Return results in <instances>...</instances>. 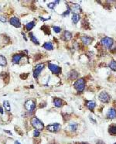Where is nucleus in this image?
Masks as SVG:
<instances>
[{"label": "nucleus", "mask_w": 116, "mask_h": 144, "mask_svg": "<svg viewBox=\"0 0 116 144\" xmlns=\"http://www.w3.org/2000/svg\"><path fill=\"white\" fill-rule=\"evenodd\" d=\"M31 125L34 127L36 130H43V124L39 118H37L36 117L32 118L31 119Z\"/></svg>", "instance_id": "obj_1"}, {"label": "nucleus", "mask_w": 116, "mask_h": 144, "mask_svg": "<svg viewBox=\"0 0 116 144\" xmlns=\"http://www.w3.org/2000/svg\"><path fill=\"white\" fill-rule=\"evenodd\" d=\"M74 88H76V90L78 92H82L84 90V88H85V81L84 79L83 78H80L77 80V81L74 83Z\"/></svg>", "instance_id": "obj_2"}, {"label": "nucleus", "mask_w": 116, "mask_h": 144, "mask_svg": "<svg viewBox=\"0 0 116 144\" xmlns=\"http://www.w3.org/2000/svg\"><path fill=\"white\" fill-rule=\"evenodd\" d=\"M101 43L104 45L108 49H110L111 46L113 45V40L110 37H104L101 39Z\"/></svg>", "instance_id": "obj_3"}, {"label": "nucleus", "mask_w": 116, "mask_h": 144, "mask_svg": "<svg viewBox=\"0 0 116 144\" xmlns=\"http://www.w3.org/2000/svg\"><path fill=\"white\" fill-rule=\"evenodd\" d=\"M36 104L33 100H28L25 103V108H26L28 112H33L35 109Z\"/></svg>", "instance_id": "obj_4"}, {"label": "nucleus", "mask_w": 116, "mask_h": 144, "mask_svg": "<svg viewBox=\"0 0 116 144\" xmlns=\"http://www.w3.org/2000/svg\"><path fill=\"white\" fill-rule=\"evenodd\" d=\"M44 67V64L43 63H40V64H37L36 66V68L34 70V72H33V77L35 78H37L39 77L40 74L41 73V71H43Z\"/></svg>", "instance_id": "obj_5"}, {"label": "nucleus", "mask_w": 116, "mask_h": 144, "mask_svg": "<svg viewBox=\"0 0 116 144\" xmlns=\"http://www.w3.org/2000/svg\"><path fill=\"white\" fill-rule=\"evenodd\" d=\"M99 100H100L101 102H104V103L108 102L110 100V96L107 92L103 91L99 95Z\"/></svg>", "instance_id": "obj_6"}, {"label": "nucleus", "mask_w": 116, "mask_h": 144, "mask_svg": "<svg viewBox=\"0 0 116 144\" xmlns=\"http://www.w3.org/2000/svg\"><path fill=\"white\" fill-rule=\"evenodd\" d=\"M48 67H49V69L50 70L53 74H59L60 72H61V68H60V67H58L57 65L53 64V63H49Z\"/></svg>", "instance_id": "obj_7"}, {"label": "nucleus", "mask_w": 116, "mask_h": 144, "mask_svg": "<svg viewBox=\"0 0 116 144\" xmlns=\"http://www.w3.org/2000/svg\"><path fill=\"white\" fill-rule=\"evenodd\" d=\"M60 128H61V126L60 124H58V123L49 125L47 127V129L49 131H50V132H53V133H56V132H57V131H59L60 129Z\"/></svg>", "instance_id": "obj_8"}, {"label": "nucleus", "mask_w": 116, "mask_h": 144, "mask_svg": "<svg viewBox=\"0 0 116 144\" xmlns=\"http://www.w3.org/2000/svg\"><path fill=\"white\" fill-rule=\"evenodd\" d=\"M69 9L70 11H72V12H74V14H77L78 12H81V11L80 6L77 5V4H73V5L70 6Z\"/></svg>", "instance_id": "obj_9"}, {"label": "nucleus", "mask_w": 116, "mask_h": 144, "mask_svg": "<svg viewBox=\"0 0 116 144\" xmlns=\"http://www.w3.org/2000/svg\"><path fill=\"white\" fill-rule=\"evenodd\" d=\"M10 23L13 27H17V28L21 27V23H20V22H19V19L18 18H16V17H12L10 19Z\"/></svg>", "instance_id": "obj_10"}, {"label": "nucleus", "mask_w": 116, "mask_h": 144, "mask_svg": "<svg viewBox=\"0 0 116 144\" xmlns=\"http://www.w3.org/2000/svg\"><path fill=\"white\" fill-rule=\"evenodd\" d=\"M81 40H82V43L84 44H85V45H89V44L92 42L93 39H92V38L89 37V36H82V37H81Z\"/></svg>", "instance_id": "obj_11"}, {"label": "nucleus", "mask_w": 116, "mask_h": 144, "mask_svg": "<svg viewBox=\"0 0 116 144\" xmlns=\"http://www.w3.org/2000/svg\"><path fill=\"white\" fill-rule=\"evenodd\" d=\"M107 116L108 118H114L116 117V110L115 108H110L107 113Z\"/></svg>", "instance_id": "obj_12"}, {"label": "nucleus", "mask_w": 116, "mask_h": 144, "mask_svg": "<svg viewBox=\"0 0 116 144\" xmlns=\"http://www.w3.org/2000/svg\"><path fill=\"white\" fill-rule=\"evenodd\" d=\"M22 57H23V54H15L12 57V62L14 63H18Z\"/></svg>", "instance_id": "obj_13"}, {"label": "nucleus", "mask_w": 116, "mask_h": 144, "mask_svg": "<svg viewBox=\"0 0 116 144\" xmlns=\"http://www.w3.org/2000/svg\"><path fill=\"white\" fill-rule=\"evenodd\" d=\"M95 106H96V104H95L94 101H87V107H88L91 111H93Z\"/></svg>", "instance_id": "obj_14"}, {"label": "nucleus", "mask_w": 116, "mask_h": 144, "mask_svg": "<svg viewBox=\"0 0 116 144\" xmlns=\"http://www.w3.org/2000/svg\"><path fill=\"white\" fill-rule=\"evenodd\" d=\"M64 39L65 40H67V41H68V40H70V39H71V37H72V34L70 33V32H68V31H65L64 32Z\"/></svg>", "instance_id": "obj_15"}, {"label": "nucleus", "mask_w": 116, "mask_h": 144, "mask_svg": "<svg viewBox=\"0 0 116 144\" xmlns=\"http://www.w3.org/2000/svg\"><path fill=\"white\" fill-rule=\"evenodd\" d=\"M43 48L46 49V50H52L53 49V44L50 43V42H47V43H45L43 45Z\"/></svg>", "instance_id": "obj_16"}, {"label": "nucleus", "mask_w": 116, "mask_h": 144, "mask_svg": "<svg viewBox=\"0 0 116 144\" xmlns=\"http://www.w3.org/2000/svg\"><path fill=\"white\" fill-rule=\"evenodd\" d=\"M77 127H78V125L77 123H76V122H72V123H70V126H69V129L71 130V131H76L77 129Z\"/></svg>", "instance_id": "obj_17"}, {"label": "nucleus", "mask_w": 116, "mask_h": 144, "mask_svg": "<svg viewBox=\"0 0 116 144\" xmlns=\"http://www.w3.org/2000/svg\"><path fill=\"white\" fill-rule=\"evenodd\" d=\"M79 19H80L79 15H78V14H73V16H72V22L74 24L77 23V22L79 21Z\"/></svg>", "instance_id": "obj_18"}, {"label": "nucleus", "mask_w": 116, "mask_h": 144, "mask_svg": "<svg viewBox=\"0 0 116 144\" xmlns=\"http://www.w3.org/2000/svg\"><path fill=\"white\" fill-rule=\"evenodd\" d=\"M7 64V61H6V58L5 57L0 55V65L1 66H6Z\"/></svg>", "instance_id": "obj_19"}, {"label": "nucleus", "mask_w": 116, "mask_h": 144, "mask_svg": "<svg viewBox=\"0 0 116 144\" xmlns=\"http://www.w3.org/2000/svg\"><path fill=\"white\" fill-rule=\"evenodd\" d=\"M3 106L4 108H5V109L6 110L7 112H10L11 110V107H10V105H9V102L8 101H5L3 102Z\"/></svg>", "instance_id": "obj_20"}, {"label": "nucleus", "mask_w": 116, "mask_h": 144, "mask_svg": "<svg viewBox=\"0 0 116 144\" xmlns=\"http://www.w3.org/2000/svg\"><path fill=\"white\" fill-rule=\"evenodd\" d=\"M108 132L111 135H116V126H111Z\"/></svg>", "instance_id": "obj_21"}, {"label": "nucleus", "mask_w": 116, "mask_h": 144, "mask_svg": "<svg viewBox=\"0 0 116 144\" xmlns=\"http://www.w3.org/2000/svg\"><path fill=\"white\" fill-rule=\"evenodd\" d=\"M53 102H54V105L56 107H61L62 105V101L59 99H54V100H53Z\"/></svg>", "instance_id": "obj_22"}, {"label": "nucleus", "mask_w": 116, "mask_h": 144, "mask_svg": "<svg viewBox=\"0 0 116 144\" xmlns=\"http://www.w3.org/2000/svg\"><path fill=\"white\" fill-rule=\"evenodd\" d=\"M35 26V23L34 22H30V23H29L26 25V30H31V29L33 28V27Z\"/></svg>", "instance_id": "obj_23"}, {"label": "nucleus", "mask_w": 116, "mask_h": 144, "mask_svg": "<svg viewBox=\"0 0 116 144\" xmlns=\"http://www.w3.org/2000/svg\"><path fill=\"white\" fill-rule=\"evenodd\" d=\"M41 29L45 33V34L47 35H49L50 34V28L47 27V26H43L42 27H41Z\"/></svg>", "instance_id": "obj_24"}, {"label": "nucleus", "mask_w": 116, "mask_h": 144, "mask_svg": "<svg viewBox=\"0 0 116 144\" xmlns=\"http://www.w3.org/2000/svg\"><path fill=\"white\" fill-rule=\"evenodd\" d=\"M30 39H31V40H32L34 44H37V45L39 44V41L37 40L36 37V36H35L32 33H30Z\"/></svg>", "instance_id": "obj_25"}, {"label": "nucleus", "mask_w": 116, "mask_h": 144, "mask_svg": "<svg viewBox=\"0 0 116 144\" xmlns=\"http://www.w3.org/2000/svg\"><path fill=\"white\" fill-rule=\"evenodd\" d=\"M70 79H76L78 77L77 72H76L75 71H71V73L70 74Z\"/></svg>", "instance_id": "obj_26"}, {"label": "nucleus", "mask_w": 116, "mask_h": 144, "mask_svg": "<svg viewBox=\"0 0 116 144\" xmlns=\"http://www.w3.org/2000/svg\"><path fill=\"white\" fill-rule=\"evenodd\" d=\"M109 67H110V68L111 70L116 71V62L115 61H111L110 64H109Z\"/></svg>", "instance_id": "obj_27"}, {"label": "nucleus", "mask_w": 116, "mask_h": 144, "mask_svg": "<svg viewBox=\"0 0 116 144\" xmlns=\"http://www.w3.org/2000/svg\"><path fill=\"white\" fill-rule=\"evenodd\" d=\"M57 3H59V1H56V2H54L50 3V4H48V7L50 8V9H54L55 4H57Z\"/></svg>", "instance_id": "obj_28"}, {"label": "nucleus", "mask_w": 116, "mask_h": 144, "mask_svg": "<svg viewBox=\"0 0 116 144\" xmlns=\"http://www.w3.org/2000/svg\"><path fill=\"white\" fill-rule=\"evenodd\" d=\"M53 30L56 33H60L61 31V28L58 27H53Z\"/></svg>", "instance_id": "obj_29"}, {"label": "nucleus", "mask_w": 116, "mask_h": 144, "mask_svg": "<svg viewBox=\"0 0 116 144\" xmlns=\"http://www.w3.org/2000/svg\"><path fill=\"white\" fill-rule=\"evenodd\" d=\"M40 132H39L38 130H36H36L34 131V133H33V135H34V136H35V137H37V136H39V135H40Z\"/></svg>", "instance_id": "obj_30"}, {"label": "nucleus", "mask_w": 116, "mask_h": 144, "mask_svg": "<svg viewBox=\"0 0 116 144\" xmlns=\"http://www.w3.org/2000/svg\"><path fill=\"white\" fill-rule=\"evenodd\" d=\"M0 20H1L2 23L6 22V19L4 17V16H0Z\"/></svg>", "instance_id": "obj_31"}, {"label": "nucleus", "mask_w": 116, "mask_h": 144, "mask_svg": "<svg viewBox=\"0 0 116 144\" xmlns=\"http://www.w3.org/2000/svg\"><path fill=\"white\" fill-rule=\"evenodd\" d=\"M69 13H70V9H68V10H67L63 14V16H68L69 15Z\"/></svg>", "instance_id": "obj_32"}, {"label": "nucleus", "mask_w": 116, "mask_h": 144, "mask_svg": "<svg viewBox=\"0 0 116 144\" xmlns=\"http://www.w3.org/2000/svg\"><path fill=\"white\" fill-rule=\"evenodd\" d=\"M27 76H28V74H26L25 75L21 74V75H20V78H23V79H26V78H27Z\"/></svg>", "instance_id": "obj_33"}, {"label": "nucleus", "mask_w": 116, "mask_h": 144, "mask_svg": "<svg viewBox=\"0 0 116 144\" xmlns=\"http://www.w3.org/2000/svg\"><path fill=\"white\" fill-rule=\"evenodd\" d=\"M96 144H105L104 142H102V141H98Z\"/></svg>", "instance_id": "obj_34"}, {"label": "nucleus", "mask_w": 116, "mask_h": 144, "mask_svg": "<svg viewBox=\"0 0 116 144\" xmlns=\"http://www.w3.org/2000/svg\"><path fill=\"white\" fill-rule=\"evenodd\" d=\"M0 112H1L2 114L3 113V110H2V108L1 107H0Z\"/></svg>", "instance_id": "obj_35"}, {"label": "nucleus", "mask_w": 116, "mask_h": 144, "mask_svg": "<svg viewBox=\"0 0 116 144\" xmlns=\"http://www.w3.org/2000/svg\"><path fill=\"white\" fill-rule=\"evenodd\" d=\"M15 144H21V143H19L18 141H16V142H15Z\"/></svg>", "instance_id": "obj_36"}, {"label": "nucleus", "mask_w": 116, "mask_h": 144, "mask_svg": "<svg viewBox=\"0 0 116 144\" xmlns=\"http://www.w3.org/2000/svg\"><path fill=\"white\" fill-rule=\"evenodd\" d=\"M79 144H88V143H79Z\"/></svg>", "instance_id": "obj_37"}, {"label": "nucleus", "mask_w": 116, "mask_h": 144, "mask_svg": "<svg viewBox=\"0 0 116 144\" xmlns=\"http://www.w3.org/2000/svg\"><path fill=\"white\" fill-rule=\"evenodd\" d=\"M0 11H1V8H0Z\"/></svg>", "instance_id": "obj_38"}, {"label": "nucleus", "mask_w": 116, "mask_h": 144, "mask_svg": "<svg viewBox=\"0 0 116 144\" xmlns=\"http://www.w3.org/2000/svg\"><path fill=\"white\" fill-rule=\"evenodd\" d=\"M114 144H116V143H114Z\"/></svg>", "instance_id": "obj_39"}]
</instances>
